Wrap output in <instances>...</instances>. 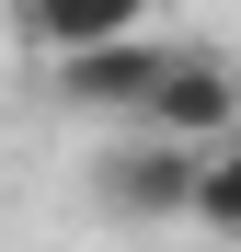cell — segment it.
Masks as SVG:
<instances>
[{"label": "cell", "mask_w": 241, "mask_h": 252, "mask_svg": "<svg viewBox=\"0 0 241 252\" xmlns=\"http://www.w3.org/2000/svg\"><path fill=\"white\" fill-rule=\"evenodd\" d=\"M195 184H207V149L149 138V126H127V138L92 160V206L115 229H195Z\"/></svg>", "instance_id": "6da1fadb"}, {"label": "cell", "mask_w": 241, "mask_h": 252, "mask_svg": "<svg viewBox=\"0 0 241 252\" xmlns=\"http://www.w3.org/2000/svg\"><path fill=\"white\" fill-rule=\"evenodd\" d=\"M149 138H184V149H218L230 126H241V69L218 46H184L172 69H161V92H149Z\"/></svg>", "instance_id": "7a4b0ae2"}, {"label": "cell", "mask_w": 241, "mask_h": 252, "mask_svg": "<svg viewBox=\"0 0 241 252\" xmlns=\"http://www.w3.org/2000/svg\"><path fill=\"white\" fill-rule=\"evenodd\" d=\"M172 58H184L172 34H127V46H92V58H69V69H46V80H58V103H80V115H115V126H138Z\"/></svg>", "instance_id": "3957f363"}, {"label": "cell", "mask_w": 241, "mask_h": 252, "mask_svg": "<svg viewBox=\"0 0 241 252\" xmlns=\"http://www.w3.org/2000/svg\"><path fill=\"white\" fill-rule=\"evenodd\" d=\"M12 34L46 69L92 58V46H127V34H149V0H12Z\"/></svg>", "instance_id": "277c9868"}, {"label": "cell", "mask_w": 241, "mask_h": 252, "mask_svg": "<svg viewBox=\"0 0 241 252\" xmlns=\"http://www.w3.org/2000/svg\"><path fill=\"white\" fill-rule=\"evenodd\" d=\"M195 229H207V241H241V126L207 149V184H195Z\"/></svg>", "instance_id": "5b68a950"}]
</instances>
